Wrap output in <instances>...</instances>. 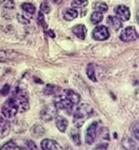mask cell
<instances>
[{
  "instance_id": "22",
  "label": "cell",
  "mask_w": 139,
  "mask_h": 150,
  "mask_svg": "<svg viewBox=\"0 0 139 150\" xmlns=\"http://www.w3.org/2000/svg\"><path fill=\"white\" fill-rule=\"evenodd\" d=\"M92 8L95 11H99L101 13H106L108 11V6L104 2H96L92 5Z\"/></svg>"
},
{
  "instance_id": "32",
  "label": "cell",
  "mask_w": 139,
  "mask_h": 150,
  "mask_svg": "<svg viewBox=\"0 0 139 150\" xmlns=\"http://www.w3.org/2000/svg\"><path fill=\"white\" fill-rule=\"evenodd\" d=\"M99 134H100L101 138H102V139H105V140L109 139V132L106 127H102L99 132Z\"/></svg>"
},
{
  "instance_id": "12",
  "label": "cell",
  "mask_w": 139,
  "mask_h": 150,
  "mask_svg": "<svg viewBox=\"0 0 139 150\" xmlns=\"http://www.w3.org/2000/svg\"><path fill=\"white\" fill-rule=\"evenodd\" d=\"M56 118V126H57V128L58 130L61 132V133H64L66 130H67L68 128V125H69V122H68V120L66 119L65 117L63 116H61V115H58L55 117Z\"/></svg>"
},
{
  "instance_id": "2",
  "label": "cell",
  "mask_w": 139,
  "mask_h": 150,
  "mask_svg": "<svg viewBox=\"0 0 139 150\" xmlns=\"http://www.w3.org/2000/svg\"><path fill=\"white\" fill-rule=\"evenodd\" d=\"M13 98L16 100L18 106V112H24L29 109V103H28V93L26 89L18 87L16 91L14 93Z\"/></svg>"
},
{
  "instance_id": "20",
  "label": "cell",
  "mask_w": 139,
  "mask_h": 150,
  "mask_svg": "<svg viewBox=\"0 0 139 150\" xmlns=\"http://www.w3.org/2000/svg\"><path fill=\"white\" fill-rule=\"evenodd\" d=\"M70 137H71L72 142L76 146H80V145H82V141H80V132H79L77 127H76V128L71 129V131H70Z\"/></svg>"
},
{
  "instance_id": "31",
  "label": "cell",
  "mask_w": 139,
  "mask_h": 150,
  "mask_svg": "<svg viewBox=\"0 0 139 150\" xmlns=\"http://www.w3.org/2000/svg\"><path fill=\"white\" fill-rule=\"evenodd\" d=\"M40 12L48 14L50 12V6L48 2H43L40 4Z\"/></svg>"
},
{
  "instance_id": "35",
  "label": "cell",
  "mask_w": 139,
  "mask_h": 150,
  "mask_svg": "<svg viewBox=\"0 0 139 150\" xmlns=\"http://www.w3.org/2000/svg\"><path fill=\"white\" fill-rule=\"evenodd\" d=\"M10 92V85L9 84H5L3 88L0 90V94L2 96H6Z\"/></svg>"
},
{
  "instance_id": "16",
  "label": "cell",
  "mask_w": 139,
  "mask_h": 150,
  "mask_svg": "<svg viewBox=\"0 0 139 150\" xmlns=\"http://www.w3.org/2000/svg\"><path fill=\"white\" fill-rule=\"evenodd\" d=\"M11 128L13 131L17 134L24 133L27 129V125L24 122H20L19 120H15L13 123H11Z\"/></svg>"
},
{
  "instance_id": "3",
  "label": "cell",
  "mask_w": 139,
  "mask_h": 150,
  "mask_svg": "<svg viewBox=\"0 0 139 150\" xmlns=\"http://www.w3.org/2000/svg\"><path fill=\"white\" fill-rule=\"evenodd\" d=\"M54 105L57 109L65 110L68 112V114H73L76 104L73 103L67 96L64 95H57L54 99Z\"/></svg>"
},
{
  "instance_id": "7",
  "label": "cell",
  "mask_w": 139,
  "mask_h": 150,
  "mask_svg": "<svg viewBox=\"0 0 139 150\" xmlns=\"http://www.w3.org/2000/svg\"><path fill=\"white\" fill-rule=\"evenodd\" d=\"M120 39L122 41L129 42L134 41L138 39V34L135 30V27H127L124 29H123L120 34Z\"/></svg>"
},
{
  "instance_id": "13",
  "label": "cell",
  "mask_w": 139,
  "mask_h": 150,
  "mask_svg": "<svg viewBox=\"0 0 139 150\" xmlns=\"http://www.w3.org/2000/svg\"><path fill=\"white\" fill-rule=\"evenodd\" d=\"M71 31L77 38H79L80 40H84L85 37H86L87 29H86V27L84 25L80 24V25H76V26L73 27Z\"/></svg>"
},
{
  "instance_id": "21",
  "label": "cell",
  "mask_w": 139,
  "mask_h": 150,
  "mask_svg": "<svg viewBox=\"0 0 139 150\" xmlns=\"http://www.w3.org/2000/svg\"><path fill=\"white\" fill-rule=\"evenodd\" d=\"M78 11L74 8H68L66 9L64 14H63V18L65 20L67 21H71L73 19H75L78 17Z\"/></svg>"
},
{
  "instance_id": "28",
  "label": "cell",
  "mask_w": 139,
  "mask_h": 150,
  "mask_svg": "<svg viewBox=\"0 0 139 150\" xmlns=\"http://www.w3.org/2000/svg\"><path fill=\"white\" fill-rule=\"evenodd\" d=\"M131 133L133 134V137L136 139V141H138L139 134H138V122L137 121L131 125Z\"/></svg>"
},
{
  "instance_id": "37",
  "label": "cell",
  "mask_w": 139,
  "mask_h": 150,
  "mask_svg": "<svg viewBox=\"0 0 139 150\" xmlns=\"http://www.w3.org/2000/svg\"><path fill=\"white\" fill-rule=\"evenodd\" d=\"M48 34H49V36L50 37V38H55V34H54V32H53V30L52 29H49V31H48Z\"/></svg>"
},
{
  "instance_id": "8",
  "label": "cell",
  "mask_w": 139,
  "mask_h": 150,
  "mask_svg": "<svg viewBox=\"0 0 139 150\" xmlns=\"http://www.w3.org/2000/svg\"><path fill=\"white\" fill-rule=\"evenodd\" d=\"M92 36L95 40L102 41L106 40L110 37V32L105 26H98L93 29Z\"/></svg>"
},
{
  "instance_id": "17",
  "label": "cell",
  "mask_w": 139,
  "mask_h": 150,
  "mask_svg": "<svg viewBox=\"0 0 139 150\" xmlns=\"http://www.w3.org/2000/svg\"><path fill=\"white\" fill-rule=\"evenodd\" d=\"M45 133H46L45 128H44L41 125H39V124L33 125L31 128V134L36 138L42 137L44 134H45Z\"/></svg>"
},
{
  "instance_id": "15",
  "label": "cell",
  "mask_w": 139,
  "mask_h": 150,
  "mask_svg": "<svg viewBox=\"0 0 139 150\" xmlns=\"http://www.w3.org/2000/svg\"><path fill=\"white\" fill-rule=\"evenodd\" d=\"M122 146L126 150H138V146L134 139L126 137L122 140Z\"/></svg>"
},
{
  "instance_id": "27",
  "label": "cell",
  "mask_w": 139,
  "mask_h": 150,
  "mask_svg": "<svg viewBox=\"0 0 139 150\" xmlns=\"http://www.w3.org/2000/svg\"><path fill=\"white\" fill-rule=\"evenodd\" d=\"M0 5L7 9H14L16 6L14 0H0Z\"/></svg>"
},
{
  "instance_id": "26",
  "label": "cell",
  "mask_w": 139,
  "mask_h": 150,
  "mask_svg": "<svg viewBox=\"0 0 139 150\" xmlns=\"http://www.w3.org/2000/svg\"><path fill=\"white\" fill-rule=\"evenodd\" d=\"M89 2L88 0H73L71 2V6L74 7V8H83V7H85L88 6Z\"/></svg>"
},
{
  "instance_id": "9",
  "label": "cell",
  "mask_w": 139,
  "mask_h": 150,
  "mask_svg": "<svg viewBox=\"0 0 139 150\" xmlns=\"http://www.w3.org/2000/svg\"><path fill=\"white\" fill-rule=\"evenodd\" d=\"M11 130V123L5 117L0 115V139L7 137Z\"/></svg>"
},
{
  "instance_id": "23",
  "label": "cell",
  "mask_w": 139,
  "mask_h": 150,
  "mask_svg": "<svg viewBox=\"0 0 139 150\" xmlns=\"http://www.w3.org/2000/svg\"><path fill=\"white\" fill-rule=\"evenodd\" d=\"M86 74H87L88 78H89L91 81H97L96 77H95L94 66L92 63H90L89 65L87 66V68H86Z\"/></svg>"
},
{
  "instance_id": "30",
  "label": "cell",
  "mask_w": 139,
  "mask_h": 150,
  "mask_svg": "<svg viewBox=\"0 0 139 150\" xmlns=\"http://www.w3.org/2000/svg\"><path fill=\"white\" fill-rule=\"evenodd\" d=\"M25 145H26V147L24 148V150H39L36 144L32 140H27Z\"/></svg>"
},
{
  "instance_id": "14",
  "label": "cell",
  "mask_w": 139,
  "mask_h": 150,
  "mask_svg": "<svg viewBox=\"0 0 139 150\" xmlns=\"http://www.w3.org/2000/svg\"><path fill=\"white\" fill-rule=\"evenodd\" d=\"M107 24L110 26V28H112L115 31L119 30L123 27L122 20H120L117 17H114V16H109L107 18Z\"/></svg>"
},
{
  "instance_id": "10",
  "label": "cell",
  "mask_w": 139,
  "mask_h": 150,
  "mask_svg": "<svg viewBox=\"0 0 139 150\" xmlns=\"http://www.w3.org/2000/svg\"><path fill=\"white\" fill-rule=\"evenodd\" d=\"M40 145L42 150H63L62 146L58 142L52 139H49V138L43 139Z\"/></svg>"
},
{
  "instance_id": "25",
  "label": "cell",
  "mask_w": 139,
  "mask_h": 150,
  "mask_svg": "<svg viewBox=\"0 0 139 150\" xmlns=\"http://www.w3.org/2000/svg\"><path fill=\"white\" fill-rule=\"evenodd\" d=\"M21 8L29 15H33L36 11L35 6L32 5L31 3H23L21 5Z\"/></svg>"
},
{
  "instance_id": "1",
  "label": "cell",
  "mask_w": 139,
  "mask_h": 150,
  "mask_svg": "<svg viewBox=\"0 0 139 150\" xmlns=\"http://www.w3.org/2000/svg\"><path fill=\"white\" fill-rule=\"evenodd\" d=\"M93 114V108L88 103H82L79 106H76L73 112V124L75 127L80 128L87 119H89Z\"/></svg>"
},
{
  "instance_id": "36",
  "label": "cell",
  "mask_w": 139,
  "mask_h": 150,
  "mask_svg": "<svg viewBox=\"0 0 139 150\" xmlns=\"http://www.w3.org/2000/svg\"><path fill=\"white\" fill-rule=\"evenodd\" d=\"M92 150H108V144L107 143H101L95 146Z\"/></svg>"
},
{
  "instance_id": "24",
  "label": "cell",
  "mask_w": 139,
  "mask_h": 150,
  "mask_svg": "<svg viewBox=\"0 0 139 150\" xmlns=\"http://www.w3.org/2000/svg\"><path fill=\"white\" fill-rule=\"evenodd\" d=\"M104 19V15L99 11H94L91 16V21L92 24H98Z\"/></svg>"
},
{
  "instance_id": "11",
  "label": "cell",
  "mask_w": 139,
  "mask_h": 150,
  "mask_svg": "<svg viewBox=\"0 0 139 150\" xmlns=\"http://www.w3.org/2000/svg\"><path fill=\"white\" fill-rule=\"evenodd\" d=\"M114 13L116 15V17L118 18L120 20L123 21H127L130 18V10L127 6L120 5L118 6L115 7Z\"/></svg>"
},
{
  "instance_id": "33",
  "label": "cell",
  "mask_w": 139,
  "mask_h": 150,
  "mask_svg": "<svg viewBox=\"0 0 139 150\" xmlns=\"http://www.w3.org/2000/svg\"><path fill=\"white\" fill-rule=\"evenodd\" d=\"M38 20H39V22H40V24L44 28H47V23H46V21H45V18H44V15H43V13L42 12H39V14H38Z\"/></svg>"
},
{
  "instance_id": "34",
  "label": "cell",
  "mask_w": 139,
  "mask_h": 150,
  "mask_svg": "<svg viewBox=\"0 0 139 150\" xmlns=\"http://www.w3.org/2000/svg\"><path fill=\"white\" fill-rule=\"evenodd\" d=\"M17 18H18V20L19 23H21V24H24V25L29 24V19L27 18V17L24 16V15H22V14H18Z\"/></svg>"
},
{
  "instance_id": "18",
  "label": "cell",
  "mask_w": 139,
  "mask_h": 150,
  "mask_svg": "<svg viewBox=\"0 0 139 150\" xmlns=\"http://www.w3.org/2000/svg\"><path fill=\"white\" fill-rule=\"evenodd\" d=\"M0 150H24V149H23V146L17 144L14 140H10L8 142H6V143H5L0 147Z\"/></svg>"
},
{
  "instance_id": "19",
  "label": "cell",
  "mask_w": 139,
  "mask_h": 150,
  "mask_svg": "<svg viewBox=\"0 0 139 150\" xmlns=\"http://www.w3.org/2000/svg\"><path fill=\"white\" fill-rule=\"evenodd\" d=\"M64 94L67 96L73 103L76 104V105L80 101V96L77 93H75L74 91H72V90H65Z\"/></svg>"
},
{
  "instance_id": "6",
  "label": "cell",
  "mask_w": 139,
  "mask_h": 150,
  "mask_svg": "<svg viewBox=\"0 0 139 150\" xmlns=\"http://www.w3.org/2000/svg\"><path fill=\"white\" fill-rule=\"evenodd\" d=\"M99 123L94 121L88 125L86 132H85V143L87 145H92L97 137V130H98Z\"/></svg>"
},
{
  "instance_id": "5",
  "label": "cell",
  "mask_w": 139,
  "mask_h": 150,
  "mask_svg": "<svg viewBox=\"0 0 139 150\" xmlns=\"http://www.w3.org/2000/svg\"><path fill=\"white\" fill-rule=\"evenodd\" d=\"M57 108L54 105V103L47 104L44 105L40 110V115L42 121L44 122H50L57 116Z\"/></svg>"
},
{
  "instance_id": "4",
  "label": "cell",
  "mask_w": 139,
  "mask_h": 150,
  "mask_svg": "<svg viewBox=\"0 0 139 150\" xmlns=\"http://www.w3.org/2000/svg\"><path fill=\"white\" fill-rule=\"evenodd\" d=\"M1 112L5 118H12L14 116H16L18 112V106L16 100L13 97L7 99L2 105Z\"/></svg>"
},
{
  "instance_id": "38",
  "label": "cell",
  "mask_w": 139,
  "mask_h": 150,
  "mask_svg": "<svg viewBox=\"0 0 139 150\" xmlns=\"http://www.w3.org/2000/svg\"><path fill=\"white\" fill-rule=\"evenodd\" d=\"M53 1L55 2V3H61L62 0H53Z\"/></svg>"
},
{
  "instance_id": "29",
  "label": "cell",
  "mask_w": 139,
  "mask_h": 150,
  "mask_svg": "<svg viewBox=\"0 0 139 150\" xmlns=\"http://www.w3.org/2000/svg\"><path fill=\"white\" fill-rule=\"evenodd\" d=\"M57 91V87L54 85H51V84H48L45 89H44V94L46 95H52L56 93Z\"/></svg>"
}]
</instances>
